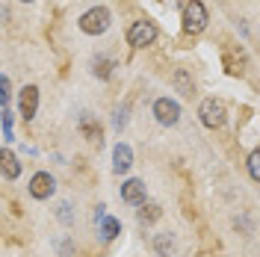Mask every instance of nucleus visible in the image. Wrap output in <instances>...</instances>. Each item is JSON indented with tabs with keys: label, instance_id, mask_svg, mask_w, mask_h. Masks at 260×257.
Here are the masks:
<instances>
[{
	"label": "nucleus",
	"instance_id": "f3484780",
	"mask_svg": "<svg viewBox=\"0 0 260 257\" xmlns=\"http://www.w3.org/2000/svg\"><path fill=\"white\" fill-rule=\"evenodd\" d=\"M9 101H12V83H9L6 74H0V107L6 110V107H9Z\"/></svg>",
	"mask_w": 260,
	"mask_h": 257
},
{
	"label": "nucleus",
	"instance_id": "393cba45",
	"mask_svg": "<svg viewBox=\"0 0 260 257\" xmlns=\"http://www.w3.org/2000/svg\"><path fill=\"white\" fill-rule=\"evenodd\" d=\"M21 3H32V0H21Z\"/></svg>",
	"mask_w": 260,
	"mask_h": 257
},
{
	"label": "nucleus",
	"instance_id": "dca6fc26",
	"mask_svg": "<svg viewBox=\"0 0 260 257\" xmlns=\"http://www.w3.org/2000/svg\"><path fill=\"white\" fill-rule=\"evenodd\" d=\"M139 222H142V225H151V222H157V219H160L162 216V210H160V204H139Z\"/></svg>",
	"mask_w": 260,
	"mask_h": 257
},
{
	"label": "nucleus",
	"instance_id": "f257e3e1",
	"mask_svg": "<svg viewBox=\"0 0 260 257\" xmlns=\"http://www.w3.org/2000/svg\"><path fill=\"white\" fill-rule=\"evenodd\" d=\"M110 24H113V12L107 9V6H92V9H86L77 21V27L80 33L86 36H101V33L110 30Z\"/></svg>",
	"mask_w": 260,
	"mask_h": 257
},
{
	"label": "nucleus",
	"instance_id": "9d476101",
	"mask_svg": "<svg viewBox=\"0 0 260 257\" xmlns=\"http://www.w3.org/2000/svg\"><path fill=\"white\" fill-rule=\"evenodd\" d=\"M130 166H133V151H130V145L118 142L113 148V172L124 175V172H130Z\"/></svg>",
	"mask_w": 260,
	"mask_h": 257
},
{
	"label": "nucleus",
	"instance_id": "6ab92c4d",
	"mask_svg": "<svg viewBox=\"0 0 260 257\" xmlns=\"http://www.w3.org/2000/svg\"><path fill=\"white\" fill-rule=\"evenodd\" d=\"M0 127H3V139H6V142L15 139V136H12V113H9V110H3V115H0Z\"/></svg>",
	"mask_w": 260,
	"mask_h": 257
},
{
	"label": "nucleus",
	"instance_id": "aec40b11",
	"mask_svg": "<svg viewBox=\"0 0 260 257\" xmlns=\"http://www.w3.org/2000/svg\"><path fill=\"white\" fill-rule=\"evenodd\" d=\"M56 219H59L62 225H71V222H74V213H71V204H68V201H59V207H56Z\"/></svg>",
	"mask_w": 260,
	"mask_h": 257
},
{
	"label": "nucleus",
	"instance_id": "20e7f679",
	"mask_svg": "<svg viewBox=\"0 0 260 257\" xmlns=\"http://www.w3.org/2000/svg\"><path fill=\"white\" fill-rule=\"evenodd\" d=\"M157 42V27H154V21H133L127 30V45L130 48H148V45H154Z\"/></svg>",
	"mask_w": 260,
	"mask_h": 257
},
{
	"label": "nucleus",
	"instance_id": "ddd939ff",
	"mask_svg": "<svg viewBox=\"0 0 260 257\" xmlns=\"http://www.w3.org/2000/svg\"><path fill=\"white\" fill-rule=\"evenodd\" d=\"M113 68H115V62L110 56H95V59H92V74L101 77V80H110V77H113Z\"/></svg>",
	"mask_w": 260,
	"mask_h": 257
},
{
	"label": "nucleus",
	"instance_id": "f03ea898",
	"mask_svg": "<svg viewBox=\"0 0 260 257\" xmlns=\"http://www.w3.org/2000/svg\"><path fill=\"white\" fill-rule=\"evenodd\" d=\"M198 118H201V124H204L207 130L225 127V121H228L225 101H219V98H207V101H201V107H198Z\"/></svg>",
	"mask_w": 260,
	"mask_h": 257
},
{
	"label": "nucleus",
	"instance_id": "6e6552de",
	"mask_svg": "<svg viewBox=\"0 0 260 257\" xmlns=\"http://www.w3.org/2000/svg\"><path fill=\"white\" fill-rule=\"evenodd\" d=\"M145 180H139V177H130L121 183V201H127L133 207H139V204H145Z\"/></svg>",
	"mask_w": 260,
	"mask_h": 257
},
{
	"label": "nucleus",
	"instance_id": "f8f14e48",
	"mask_svg": "<svg viewBox=\"0 0 260 257\" xmlns=\"http://www.w3.org/2000/svg\"><path fill=\"white\" fill-rule=\"evenodd\" d=\"M172 86H175L183 98H192V92H195V80L186 68H178V71L172 74Z\"/></svg>",
	"mask_w": 260,
	"mask_h": 257
},
{
	"label": "nucleus",
	"instance_id": "1a4fd4ad",
	"mask_svg": "<svg viewBox=\"0 0 260 257\" xmlns=\"http://www.w3.org/2000/svg\"><path fill=\"white\" fill-rule=\"evenodd\" d=\"M77 127H80V133H83V139L86 142H92V145H104V133H101V124L95 121V115L92 113H83L80 115V121H77Z\"/></svg>",
	"mask_w": 260,
	"mask_h": 257
},
{
	"label": "nucleus",
	"instance_id": "9b49d317",
	"mask_svg": "<svg viewBox=\"0 0 260 257\" xmlns=\"http://www.w3.org/2000/svg\"><path fill=\"white\" fill-rule=\"evenodd\" d=\"M0 172H3L6 180H15L21 175V160H18L9 148H0Z\"/></svg>",
	"mask_w": 260,
	"mask_h": 257
},
{
	"label": "nucleus",
	"instance_id": "39448f33",
	"mask_svg": "<svg viewBox=\"0 0 260 257\" xmlns=\"http://www.w3.org/2000/svg\"><path fill=\"white\" fill-rule=\"evenodd\" d=\"M151 113H154V118H157V124H162V127H175V124L180 121V104L172 101V98H157L154 107H151Z\"/></svg>",
	"mask_w": 260,
	"mask_h": 257
},
{
	"label": "nucleus",
	"instance_id": "423d86ee",
	"mask_svg": "<svg viewBox=\"0 0 260 257\" xmlns=\"http://www.w3.org/2000/svg\"><path fill=\"white\" fill-rule=\"evenodd\" d=\"M30 195L36 198V201H48L50 195L56 192V180H53V175L50 172H36V175L30 177Z\"/></svg>",
	"mask_w": 260,
	"mask_h": 257
},
{
	"label": "nucleus",
	"instance_id": "4be33fe9",
	"mask_svg": "<svg viewBox=\"0 0 260 257\" xmlns=\"http://www.w3.org/2000/svg\"><path fill=\"white\" fill-rule=\"evenodd\" d=\"M71 254H74V242L62 240V242H59V257H71Z\"/></svg>",
	"mask_w": 260,
	"mask_h": 257
},
{
	"label": "nucleus",
	"instance_id": "b1692460",
	"mask_svg": "<svg viewBox=\"0 0 260 257\" xmlns=\"http://www.w3.org/2000/svg\"><path fill=\"white\" fill-rule=\"evenodd\" d=\"M6 21H9V9H6V6H3V3H0V27H3V24H6Z\"/></svg>",
	"mask_w": 260,
	"mask_h": 257
},
{
	"label": "nucleus",
	"instance_id": "0eeeda50",
	"mask_svg": "<svg viewBox=\"0 0 260 257\" xmlns=\"http://www.w3.org/2000/svg\"><path fill=\"white\" fill-rule=\"evenodd\" d=\"M18 110L24 121H32L39 113V86H24L21 95H18Z\"/></svg>",
	"mask_w": 260,
	"mask_h": 257
},
{
	"label": "nucleus",
	"instance_id": "4468645a",
	"mask_svg": "<svg viewBox=\"0 0 260 257\" xmlns=\"http://www.w3.org/2000/svg\"><path fill=\"white\" fill-rule=\"evenodd\" d=\"M118 231H121V222L118 219H113V216H104L101 219V240L104 242H113L118 237Z\"/></svg>",
	"mask_w": 260,
	"mask_h": 257
},
{
	"label": "nucleus",
	"instance_id": "2eb2a0df",
	"mask_svg": "<svg viewBox=\"0 0 260 257\" xmlns=\"http://www.w3.org/2000/svg\"><path fill=\"white\" fill-rule=\"evenodd\" d=\"M154 251L160 257H172V251H175V237L172 234H157L154 237Z\"/></svg>",
	"mask_w": 260,
	"mask_h": 257
},
{
	"label": "nucleus",
	"instance_id": "7ed1b4c3",
	"mask_svg": "<svg viewBox=\"0 0 260 257\" xmlns=\"http://www.w3.org/2000/svg\"><path fill=\"white\" fill-rule=\"evenodd\" d=\"M207 9H204V3L201 0H189L186 6H183V30L189 33V36H198V33L207 27Z\"/></svg>",
	"mask_w": 260,
	"mask_h": 257
},
{
	"label": "nucleus",
	"instance_id": "412c9836",
	"mask_svg": "<svg viewBox=\"0 0 260 257\" xmlns=\"http://www.w3.org/2000/svg\"><path fill=\"white\" fill-rule=\"evenodd\" d=\"M124 124H127V107H118V110H115V118H113V127L121 133Z\"/></svg>",
	"mask_w": 260,
	"mask_h": 257
},
{
	"label": "nucleus",
	"instance_id": "a211bd4d",
	"mask_svg": "<svg viewBox=\"0 0 260 257\" xmlns=\"http://www.w3.org/2000/svg\"><path fill=\"white\" fill-rule=\"evenodd\" d=\"M248 177L251 180H260V151H251L248 154Z\"/></svg>",
	"mask_w": 260,
	"mask_h": 257
},
{
	"label": "nucleus",
	"instance_id": "5701e85b",
	"mask_svg": "<svg viewBox=\"0 0 260 257\" xmlns=\"http://www.w3.org/2000/svg\"><path fill=\"white\" fill-rule=\"evenodd\" d=\"M104 216H107V207H104V204H98V207H95V222H101Z\"/></svg>",
	"mask_w": 260,
	"mask_h": 257
}]
</instances>
